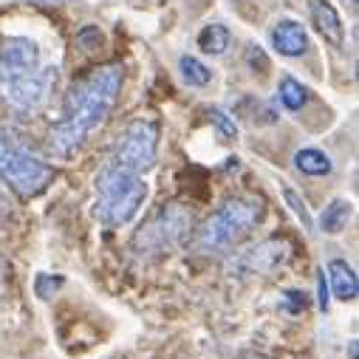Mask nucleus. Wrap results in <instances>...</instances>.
<instances>
[{
    "instance_id": "obj_7",
    "label": "nucleus",
    "mask_w": 359,
    "mask_h": 359,
    "mask_svg": "<svg viewBox=\"0 0 359 359\" xmlns=\"http://www.w3.org/2000/svg\"><path fill=\"white\" fill-rule=\"evenodd\" d=\"M156 150H158V122L153 119H133L116 139L111 150V161L125 164L136 172H150L156 164Z\"/></svg>"
},
{
    "instance_id": "obj_22",
    "label": "nucleus",
    "mask_w": 359,
    "mask_h": 359,
    "mask_svg": "<svg viewBox=\"0 0 359 359\" xmlns=\"http://www.w3.org/2000/svg\"><path fill=\"white\" fill-rule=\"evenodd\" d=\"M12 207H9V201H6V196H4V190H0V215L4 212H9Z\"/></svg>"
},
{
    "instance_id": "obj_2",
    "label": "nucleus",
    "mask_w": 359,
    "mask_h": 359,
    "mask_svg": "<svg viewBox=\"0 0 359 359\" xmlns=\"http://www.w3.org/2000/svg\"><path fill=\"white\" fill-rule=\"evenodd\" d=\"M57 82V68L43 65L40 48L29 37H12L0 46V100L18 116H34Z\"/></svg>"
},
{
    "instance_id": "obj_17",
    "label": "nucleus",
    "mask_w": 359,
    "mask_h": 359,
    "mask_svg": "<svg viewBox=\"0 0 359 359\" xmlns=\"http://www.w3.org/2000/svg\"><path fill=\"white\" fill-rule=\"evenodd\" d=\"M210 119L215 122V128H218V136L224 139V142H229V139H235L238 136V128H235V122L224 114V111H210Z\"/></svg>"
},
{
    "instance_id": "obj_11",
    "label": "nucleus",
    "mask_w": 359,
    "mask_h": 359,
    "mask_svg": "<svg viewBox=\"0 0 359 359\" xmlns=\"http://www.w3.org/2000/svg\"><path fill=\"white\" fill-rule=\"evenodd\" d=\"M328 292L337 297V300H356L359 294V280H356V272L345 263V260H331L328 263Z\"/></svg>"
},
{
    "instance_id": "obj_15",
    "label": "nucleus",
    "mask_w": 359,
    "mask_h": 359,
    "mask_svg": "<svg viewBox=\"0 0 359 359\" xmlns=\"http://www.w3.org/2000/svg\"><path fill=\"white\" fill-rule=\"evenodd\" d=\"M306 100H309V91H306V88L297 79H292V76H283L280 79V102H283V108L300 111L306 105Z\"/></svg>"
},
{
    "instance_id": "obj_8",
    "label": "nucleus",
    "mask_w": 359,
    "mask_h": 359,
    "mask_svg": "<svg viewBox=\"0 0 359 359\" xmlns=\"http://www.w3.org/2000/svg\"><path fill=\"white\" fill-rule=\"evenodd\" d=\"M286 257H289V243L283 238H269L257 246H249L238 257L235 269L241 275H266V272H275Z\"/></svg>"
},
{
    "instance_id": "obj_20",
    "label": "nucleus",
    "mask_w": 359,
    "mask_h": 359,
    "mask_svg": "<svg viewBox=\"0 0 359 359\" xmlns=\"http://www.w3.org/2000/svg\"><path fill=\"white\" fill-rule=\"evenodd\" d=\"M6 286H9V263L4 255H0V297L6 294Z\"/></svg>"
},
{
    "instance_id": "obj_23",
    "label": "nucleus",
    "mask_w": 359,
    "mask_h": 359,
    "mask_svg": "<svg viewBox=\"0 0 359 359\" xmlns=\"http://www.w3.org/2000/svg\"><path fill=\"white\" fill-rule=\"evenodd\" d=\"M32 4H40V6H54V4H65V0H32Z\"/></svg>"
},
{
    "instance_id": "obj_12",
    "label": "nucleus",
    "mask_w": 359,
    "mask_h": 359,
    "mask_svg": "<svg viewBox=\"0 0 359 359\" xmlns=\"http://www.w3.org/2000/svg\"><path fill=\"white\" fill-rule=\"evenodd\" d=\"M353 218V204L345 201V198H334L323 212H320V229L325 235H337L342 232Z\"/></svg>"
},
{
    "instance_id": "obj_19",
    "label": "nucleus",
    "mask_w": 359,
    "mask_h": 359,
    "mask_svg": "<svg viewBox=\"0 0 359 359\" xmlns=\"http://www.w3.org/2000/svg\"><path fill=\"white\" fill-rule=\"evenodd\" d=\"M246 57H249V62L257 68L260 65V71H266L269 68V62H266V54L260 51V48H255V46H249V51H246Z\"/></svg>"
},
{
    "instance_id": "obj_13",
    "label": "nucleus",
    "mask_w": 359,
    "mask_h": 359,
    "mask_svg": "<svg viewBox=\"0 0 359 359\" xmlns=\"http://www.w3.org/2000/svg\"><path fill=\"white\" fill-rule=\"evenodd\" d=\"M294 167H297L300 172H306V175H328V172L334 170L331 158H328L323 150H317V147H303V150H297V153H294Z\"/></svg>"
},
{
    "instance_id": "obj_3",
    "label": "nucleus",
    "mask_w": 359,
    "mask_h": 359,
    "mask_svg": "<svg viewBox=\"0 0 359 359\" xmlns=\"http://www.w3.org/2000/svg\"><path fill=\"white\" fill-rule=\"evenodd\" d=\"M94 190H97V218L105 226H125L130 224L139 210L147 201V182L144 175L116 164V161H105L94 178Z\"/></svg>"
},
{
    "instance_id": "obj_14",
    "label": "nucleus",
    "mask_w": 359,
    "mask_h": 359,
    "mask_svg": "<svg viewBox=\"0 0 359 359\" xmlns=\"http://www.w3.org/2000/svg\"><path fill=\"white\" fill-rule=\"evenodd\" d=\"M198 48H201L204 54H212V57L224 54V51L229 48V32H226V26H221V23L207 26V29L198 34Z\"/></svg>"
},
{
    "instance_id": "obj_6",
    "label": "nucleus",
    "mask_w": 359,
    "mask_h": 359,
    "mask_svg": "<svg viewBox=\"0 0 359 359\" xmlns=\"http://www.w3.org/2000/svg\"><path fill=\"white\" fill-rule=\"evenodd\" d=\"M193 229V210L182 204L161 207L133 238V249L139 255H164L172 246H178Z\"/></svg>"
},
{
    "instance_id": "obj_16",
    "label": "nucleus",
    "mask_w": 359,
    "mask_h": 359,
    "mask_svg": "<svg viewBox=\"0 0 359 359\" xmlns=\"http://www.w3.org/2000/svg\"><path fill=\"white\" fill-rule=\"evenodd\" d=\"M178 68H182V76H184L190 85H196V88H204V85H210V79H212L210 68H207L201 60H196V57H182Z\"/></svg>"
},
{
    "instance_id": "obj_10",
    "label": "nucleus",
    "mask_w": 359,
    "mask_h": 359,
    "mask_svg": "<svg viewBox=\"0 0 359 359\" xmlns=\"http://www.w3.org/2000/svg\"><path fill=\"white\" fill-rule=\"evenodd\" d=\"M272 43H275V48H278L283 57H300V54L309 48V34H306V29H303L300 23L283 20V23L275 26Z\"/></svg>"
},
{
    "instance_id": "obj_1",
    "label": "nucleus",
    "mask_w": 359,
    "mask_h": 359,
    "mask_svg": "<svg viewBox=\"0 0 359 359\" xmlns=\"http://www.w3.org/2000/svg\"><path fill=\"white\" fill-rule=\"evenodd\" d=\"M122 82H125V68L119 62H108L88 76H82L65 97L62 119L51 128V136H48L51 153L62 158L79 153L85 142L91 139V133L102 128L105 119L111 116L122 91Z\"/></svg>"
},
{
    "instance_id": "obj_4",
    "label": "nucleus",
    "mask_w": 359,
    "mask_h": 359,
    "mask_svg": "<svg viewBox=\"0 0 359 359\" xmlns=\"http://www.w3.org/2000/svg\"><path fill=\"white\" fill-rule=\"evenodd\" d=\"M263 215H266V204L260 198L232 196L201 224L196 235V246L204 255H224L235 243H241L252 229H257Z\"/></svg>"
},
{
    "instance_id": "obj_21",
    "label": "nucleus",
    "mask_w": 359,
    "mask_h": 359,
    "mask_svg": "<svg viewBox=\"0 0 359 359\" xmlns=\"http://www.w3.org/2000/svg\"><path fill=\"white\" fill-rule=\"evenodd\" d=\"M317 278H320V309L325 311V309H328V283H325V272H320Z\"/></svg>"
},
{
    "instance_id": "obj_18",
    "label": "nucleus",
    "mask_w": 359,
    "mask_h": 359,
    "mask_svg": "<svg viewBox=\"0 0 359 359\" xmlns=\"http://www.w3.org/2000/svg\"><path fill=\"white\" fill-rule=\"evenodd\" d=\"M283 193H286V201H289V204L294 207V212L300 215V221H303L306 226H311V218H309V210H306V204H303V201L297 198V193H294L292 187H286V184H283Z\"/></svg>"
},
{
    "instance_id": "obj_9",
    "label": "nucleus",
    "mask_w": 359,
    "mask_h": 359,
    "mask_svg": "<svg viewBox=\"0 0 359 359\" xmlns=\"http://www.w3.org/2000/svg\"><path fill=\"white\" fill-rule=\"evenodd\" d=\"M309 12H311V20H314L317 32L334 48H339L345 43V29H342V20H339L337 9L328 4V0H309Z\"/></svg>"
},
{
    "instance_id": "obj_5",
    "label": "nucleus",
    "mask_w": 359,
    "mask_h": 359,
    "mask_svg": "<svg viewBox=\"0 0 359 359\" xmlns=\"http://www.w3.org/2000/svg\"><path fill=\"white\" fill-rule=\"evenodd\" d=\"M0 178L20 198H34L51 184L54 170L40 156H34L6 125H0Z\"/></svg>"
},
{
    "instance_id": "obj_24",
    "label": "nucleus",
    "mask_w": 359,
    "mask_h": 359,
    "mask_svg": "<svg viewBox=\"0 0 359 359\" xmlns=\"http://www.w3.org/2000/svg\"><path fill=\"white\" fill-rule=\"evenodd\" d=\"M351 4H356V0H351Z\"/></svg>"
}]
</instances>
